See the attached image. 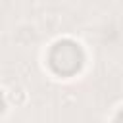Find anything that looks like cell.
<instances>
[{
	"label": "cell",
	"instance_id": "cell-1",
	"mask_svg": "<svg viewBox=\"0 0 123 123\" xmlns=\"http://www.w3.org/2000/svg\"><path fill=\"white\" fill-rule=\"evenodd\" d=\"M81 50L73 42H58L50 54V65L58 73H73L81 65Z\"/></svg>",
	"mask_w": 123,
	"mask_h": 123
}]
</instances>
